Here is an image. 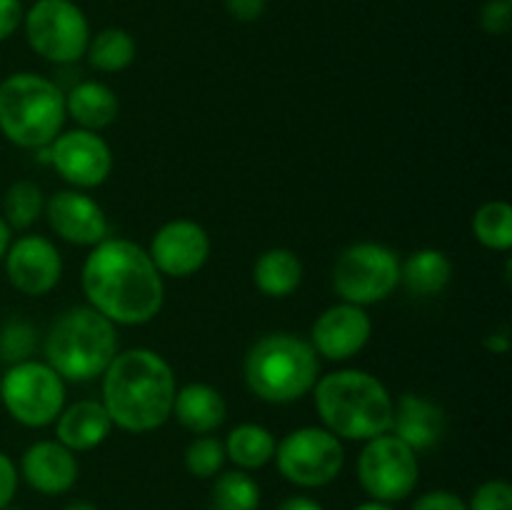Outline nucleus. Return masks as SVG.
Here are the masks:
<instances>
[{
	"mask_svg": "<svg viewBox=\"0 0 512 510\" xmlns=\"http://www.w3.org/2000/svg\"><path fill=\"white\" fill-rule=\"evenodd\" d=\"M90 308L118 325L150 323L165 300L163 275L148 250L123 238L93 245L80 273Z\"/></svg>",
	"mask_w": 512,
	"mask_h": 510,
	"instance_id": "1",
	"label": "nucleus"
},
{
	"mask_svg": "<svg viewBox=\"0 0 512 510\" xmlns=\"http://www.w3.org/2000/svg\"><path fill=\"white\" fill-rule=\"evenodd\" d=\"M178 393L173 368L148 348L123 350L103 373V400L110 420L128 433H150L173 415Z\"/></svg>",
	"mask_w": 512,
	"mask_h": 510,
	"instance_id": "2",
	"label": "nucleus"
},
{
	"mask_svg": "<svg viewBox=\"0 0 512 510\" xmlns=\"http://www.w3.org/2000/svg\"><path fill=\"white\" fill-rule=\"evenodd\" d=\"M313 395L320 420L338 438L373 440L393 428V395L365 370H338L318 378Z\"/></svg>",
	"mask_w": 512,
	"mask_h": 510,
	"instance_id": "3",
	"label": "nucleus"
},
{
	"mask_svg": "<svg viewBox=\"0 0 512 510\" xmlns=\"http://www.w3.org/2000/svg\"><path fill=\"white\" fill-rule=\"evenodd\" d=\"M118 355V330L90 305L70 308L50 325L45 363L63 380L85 383L105 373Z\"/></svg>",
	"mask_w": 512,
	"mask_h": 510,
	"instance_id": "4",
	"label": "nucleus"
},
{
	"mask_svg": "<svg viewBox=\"0 0 512 510\" xmlns=\"http://www.w3.org/2000/svg\"><path fill=\"white\" fill-rule=\"evenodd\" d=\"M318 353L293 333H268L250 345L243 363L248 388L265 403H293L318 383Z\"/></svg>",
	"mask_w": 512,
	"mask_h": 510,
	"instance_id": "5",
	"label": "nucleus"
},
{
	"mask_svg": "<svg viewBox=\"0 0 512 510\" xmlns=\"http://www.w3.org/2000/svg\"><path fill=\"white\" fill-rule=\"evenodd\" d=\"M65 115V93L43 75L15 73L0 83V133L18 148L53 143Z\"/></svg>",
	"mask_w": 512,
	"mask_h": 510,
	"instance_id": "6",
	"label": "nucleus"
},
{
	"mask_svg": "<svg viewBox=\"0 0 512 510\" xmlns=\"http://www.w3.org/2000/svg\"><path fill=\"white\" fill-rule=\"evenodd\" d=\"M0 398L20 425L45 428L63 413L65 380L48 363L20 360L5 370L0 380Z\"/></svg>",
	"mask_w": 512,
	"mask_h": 510,
	"instance_id": "7",
	"label": "nucleus"
},
{
	"mask_svg": "<svg viewBox=\"0 0 512 510\" xmlns=\"http://www.w3.org/2000/svg\"><path fill=\"white\" fill-rule=\"evenodd\" d=\"M400 285V260L380 243H355L338 255L333 288L343 303L373 305L393 295Z\"/></svg>",
	"mask_w": 512,
	"mask_h": 510,
	"instance_id": "8",
	"label": "nucleus"
},
{
	"mask_svg": "<svg viewBox=\"0 0 512 510\" xmlns=\"http://www.w3.org/2000/svg\"><path fill=\"white\" fill-rule=\"evenodd\" d=\"M23 23L30 48L50 63H75L88 50V18L73 0H38Z\"/></svg>",
	"mask_w": 512,
	"mask_h": 510,
	"instance_id": "9",
	"label": "nucleus"
},
{
	"mask_svg": "<svg viewBox=\"0 0 512 510\" xmlns=\"http://www.w3.org/2000/svg\"><path fill=\"white\" fill-rule=\"evenodd\" d=\"M273 458L285 480L300 488H323L343 470L345 450L328 428L308 425L285 435L275 445Z\"/></svg>",
	"mask_w": 512,
	"mask_h": 510,
	"instance_id": "10",
	"label": "nucleus"
},
{
	"mask_svg": "<svg viewBox=\"0 0 512 510\" xmlns=\"http://www.w3.org/2000/svg\"><path fill=\"white\" fill-rule=\"evenodd\" d=\"M418 453L398 435L385 433L365 440L358 458V478L365 493L380 503H395L408 498L418 485Z\"/></svg>",
	"mask_w": 512,
	"mask_h": 510,
	"instance_id": "11",
	"label": "nucleus"
},
{
	"mask_svg": "<svg viewBox=\"0 0 512 510\" xmlns=\"http://www.w3.org/2000/svg\"><path fill=\"white\" fill-rule=\"evenodd\" d=\"M48 148L53 168L73 188H98L113 170V153H110L108 143L93 130L78 128L60 133Z\"/></svg>",
	"mask_w": 512,
	"mask_h": 510,
	"instance_id": "12",
	"label": "nucleus"
},
{
	"mask_svg": "<svg viewBox=\"0 0 512 510\" xmlns=\"http://www.w3.org/2000/svg\"><path fill=\"white\" fill-rule=\"evenodd\" d=\"M5 273L10 285L23 295L50 293L63 275V258L58 248L43 235H23L10 243L5 253Z\"/></svg>",
	"mask_w": 512,
	"mask_h": 510,
	"instance_id": "13",
	"label": "nucleus"
},
{
	"mask_svg": "<svg viewBox=\"0 0 512 510\" xmlns=\"http://www.w3.org/2000/svg\"><path fill=\"white\" fill-rule=\"evenodd\" d=\"M148 255L160 275L188 278L208 263L210 238L193 220H170L153 235Z\"/></svg>",
	"mask_w": 512,
	"mask_h": 510,
	"instance_id": "14",
	"label": "nucleus"
},
{
	"mask_svg": "<svg viewBox=\"0 0 512 510\" xmlns=\"http://www.w3.org/2000/svg\"><path fill=\"white\" fill-rule=\"evenodd\" d=\"M373 323L365 308L353 303H340L323 310L313 325L315 353L328 360H348L368 345Z\"/></svg>",
	"mask_w": 512,
	"mask_h": 510,
	"instance_id": "15",
	"label": "nucleus"
},
{
	"mask_svg": "<svg viewBox=\"0 0 512 510\" xmlns=\"http://www.w3.org/2000/svg\"><path fill=\"white\" fill-rule=\"evenodd\" d=\"M45 215L55 233L75 245H98L108 238V218L90 195L80 190H60L45 200Z\"/></svg>",
	"mask_w": 512,
	"mask_h": 510,
	"instance_id": "16",
	"label": "nucleus"
},
{
	"mask_svg": "<svg viewBox=\"0 0 512 510\" xmlns=\"http://www.w3.org/2000/svg\"><path fill=\"white\" fill-rule=\"evenodd\" d=\"M20 470H23L25 483L43 495L68 493L78 480V460L73 450L53 440H40L30 445L23 453Z\"/></svg>",
	"mask_w": 512,
	"mask_h": 510,
	"instance_id": "17",
	"label": "nucleus"
},
{
	"mask_svg": "<svg viewBox=\"0 0 512 510\" xmlns=\"http://www.w3.org/2000/svg\"><path fill=\"white\" fill-rule=\"evenodd\" d=\"M390 433L398 435L405 445L418 453V450H430L440 443L445 433V413L438 403L423 398V395L405 393L395 403L393 428Z\"/></svg>",
	"mask_w": 512,
	"mask_h": 510,
	"instance_id": "18",
	"label": "nucleus"
},
{
	"mask_svg": "<svg viewBox=\"0 0 512 510\" xmlns=\"http://www.w3.org/2000/svg\"><path fill=\"white\" fill-rule=\"evenodd\" d=\"M110 428H113V420L103 403L80 400L58 415L55 435H58V443H63L68 450L83 453V450L98 448L110 435Z\"/></svg>",
	"mask_w": 512,
	"mask_h": 510,
	"instance_id": "19",
	"label": "nucleus"
},
{
	"mask_svg": "<svg viewBox=\"0 0 512 510\" xmlns=\"http://www.w3.org/2000/svg\"><path fill=\"white\" fill-rule=\"evenodd\" d=\"M173 415L185 430L195 435H208L223 425L228 405L220 390L208 383H190L175 393Z\"/></svg>",
	"mask_w": 512,
	"mask_h": 510,
	"instance_id": "20",
	"label": "nucleus"
},
{
	"mask_svg": "<svg viewBox=\"0 0 512 510\" xmlns=\"http://www.w3.org/2000/svg\"><path fill=\"white\" fill-rule=\"evenodd\" d=\"M118 95L113 88L98 80H85L78 83L68 95H65V113L73 115L75 123L83 130H100L108 128L118 118Z\"/></svg>",
	"mask_w": 512,
	"mask_h": 510,
	"instance_id": "21",
	"label": "nucleus"
},
{
	"mask_svg": "<svg viewBox=\"0 0 512 510\" xmlns=\"http://www.w3.org/2000/svg\"><path fill=\"white\" fill-rule=\"evenodd\" d=\"M453 278V263L438 248L415 250L405 263H400V283L410 295L430 298L448 288Z\"/></svg>",
	"mask_w": 512,
	"mask_h": 510,
	"instance_id": "22",
	"label": "nucleus"
},
{
	"mask_svg": "<svg viewBox=\"0 0 512 510\" xmlns=\"http://www.w3.org/2000/svg\"><path fill=\"white\" fill-rule=\"evenodd\" d=\"M253 280L268 298H288L303 280V263L288 248H270L255 260Z\"/></svg>",
	"mask_w": 512,
	"mask_h": 510,
	"instance_id": "23",
	"label": "nucleus"
},
{
	"mask_svg": "<svg viewBox=\"0 0 512 510\" xmlns=\"http://www.w3.org/2000/svg\"><path fill=\"white\" fill-rule=\"evenodd\" d=\"M275 445L278 443L268 428L258 423H243L230 430L225 440V458L233 460L240 470H258L273 460Z\"/></svg>",
	"mask_w": 512,
	"mask_h": 510,
	"instance_id": "24",
	"label": "nucleus"
},
{
	"mask_svg": "<svg viewBox=\"0 0 512 510\" xmlns=\"http://www.w3.org/2000/svg\"><path fill=\"white\" fill-rule=\"evenodd\" d=\"M90 65L100 73H120L135 60V40L123 28H105L88 43Z\"/></svg>",
	"mask_w": 512,
	"mask_h": 510,
	"instance_id": "25",
	"label": "nucleus"
},
{
	"mask_svg": "<svg viewBox=\"0 0 512 510\" xmlns=\"http://www.w3.org/2000/svg\"><path fill=\"white\" fill-rule=\"evenodd\" d=\"M473 233L490 250L512 248V208L505 200H490L473 215Z\"/></svg>",
	"mask_w": 512,
	"mask_h": 510,
	"instance_id": "26",
	"label": "nucleus"
},
{
	"mask_svg": "<svg viewBox=\"0 0 512 510\" xmlns=\"http://www.w3.org/2000/svg\"><path fill=\"white\" fill-rule=\"evenodd\" d=\"M45 198L40 185L33 180H18L8 188L3 200V218L10 225V230H25L43 215Z\"/></svg>",
	"mask_w": 512,
	"mask_h": 510,
	"instance_id": "27",
	"label": "nucleus"
},
{
	"mask_svg": "<svg viewBox=\"0 0 512 510\" xmlns=\"http://www.w3.org/2000/svg\"><path fill=\"white\" fill-rule=\"evenodd\" d=\"M215 510H258L260 488L245 470H228L213 485Z\"/></svg>",
	"mask_w": 512,
	"mask_h": 510,
	"instance_id": "28",
	"label": "nucleus"
},
{
	"mask_svg": "<svg viewBox=\"0 0 512 510\" xmlns=\"http://www.w3.org/2000/svg\"><path fill=\"white\" fill-rule=\"evenodd\" d=\"M225 463V445L218 438L200 435L185 450V470L195 478H213Z\"/></svg>",
	"mask_w": 512,
	"mask_h": 510,
	"instance_id": "29",
	"label": "nucleus"
},
{
	"mask_svg": "<svg viewBox=\"0 0 512 510\" xmlns=\"http://www.w3.org/2000/svg\"><path fill=\"white\" fill-rule=\"evenodd\" d=\"M35 348V330L28 323H8L0 333V355L8 360L10 365L20 363V360H28V355Z\"/></svg>",
	"mask_w": 512,
	"mask_h": 510,
	"instance_id": "30",
	"label": "nucleus"
},
{
	"mask_svg": "<svg viewBox=\"0 0 512 510\" xmlns=\"http://www.w3.org/2000/svg\"><path fill=\"white\" fill-rule=\"evenodd\" d=\"M468 510H512V488L505 480H488L473 495Z\"/></svg>",
	"mask_w": 512,
	"mask_h": 510,
	"instance_id": "31",
	"label": "nucleus"
},
{
	"mask_svg": "<svg viewBox=\"0 0 512 510\" xmlns=\"http://www.w3.org/2000/svg\"><path fill=\"white\" fill-rule=\"evenodd\" d=\"M480 25L490 35H505L512 28V0H488L480 10Z\"/></svg>",
	"mask_w": 512,
	"mask_h": 510,
	"instance_id": "32",
	"label": "nucleus"
},
{
	"mask_svg": "<svg viewBox=\"0 0 512 510\" xmlns=\"http://www.w3.org/2000/svg\"><path fill=\"white\" fill-rule=\"evenodd\" d=\"M413 510H468V505L450 490H430L415 500Z\"/></svg>",
	"mask_w": 512,
	"mask_h": 510,
	"instance_id": "33",
	"label": "nucleus"
},
{
	"mask_svg": "<svg viewBox=\"0 0 512 510\" xmlns=\"http://www.w3.org/2000/svg\"><path fill=\"white\" fill-rule=\"evenodd\" d=\"M23 5L20 0H0V43L8 40L23 23Z\"/></svg>",
	"mask_w": 512,
	"mask_h": 510,
	"instance_id": "34",
	"label": "nucleus"
},
{
	"mask_svg": "<svg viewBox=\"0 0 512 510\" xmlns=\"http://www.w3.org/2000/svg\"><path fill=\"white\" fill-rule=\"evenodd\" d=\"M15 490H18V470L8 455L0 453V510L13 503Z\"/></svg>",
	"mask_w": 512,
	"mask_h": 510,
	"instance_id": "35",
	"label": "nucleus"
},
{
	"mask_svg": "<svg viewBox=\"0 0 512 510\" xmlns=\"http://www.w3.org/2000/svg\"><path fill=\"white\" fill-rule=\"evenodd\" d=\"M268 0H225V8L240 23H253L265 13Z\"/></svg>",
	"mask_w": 512,
	"mask_h": 510,
	"instance_id": "36",
	"label": "nucleus"
},
{
	"mask_svg": "<svg viewBox=\"0 0 512 510\" xmlns=\"http://www.w3.org/2000/svg\"><path fill=\"white\" fill-rule=\"evenodd\" d=\"M278 510H323L318 500L305 498V495H295V498H288Z\"/></svg>",
	"mask_w": 512,
	"mask_h": 510,
	"instance_id": "37",
	"label": "nucleus"
},
{
	"mask_svg": "<svg viewBox=\"0 0 512 510\" xmlns=\"http://www.w3.org/2000/svg\"><path fill=\"white\" fill-rule=\"evenodd\" d=\"M485 348H490L493 350V353H508L510 350V338L505 333H495V335H488V338H485Z\"/></svg>",
	"mask_w": 512,
	"mask_h": 510,
	"instance_id": "38",
	"label": "nucleus"
},
{
	"mask_svg": "<svg viewBox=\"0 0 512 510\" xmlns=\"http://www.w3.org/2000/svg\"><path fill=\"white\" fill-rule=\"evenodd\" d=\"M10 243H13V240H10V225L5 223V218L0 215V260H3L5 253H8Z\"/></svg>",
	"mask_w": 512,
	"mask_h": 510,
	"instance_id": "39",
	"label": "nucleus"
},
{
	"mask_svg": "<svg viewBox=\"0 0 512 510\" xmlns=\"http://www.w3.org/2000/svg\"><path fill=\"white\" fill-rule=\"evenodd\" d=\"M355 510H393V508H390L388 503H380V500H370V503L358 505V508H355Z\"/></svg>",
	"mask_w": 512,
	"mask_h": 510,
	"instance_id": "40",
	"label": "nucleus"
},
{
	"mask_svg": "<svg viewBox=\"0 0 512 510\" xmlns=\"http://www.w3.org/2000/svg\"><path fill=\"white\" fill-rule=\"evenodd\" d=\"M65 510H98V508H95L93 503H83V500H80V503H70Z\"/></svg>",
	"mask_w": 512,
	"mask_h": 510,
	"instance_id": "41",
	"label": "nucleus"
},
{
	"mask_svg": "<svg viewBox=\"0 0 512 510\" xmlns=\"http://www.w3.org/2000/svg\"><path fill=\"white\" fill-rule=\"evenodd\" d=\"M3 510H23V508H15V505H5Z\"/></svg>",
	"mask_w": 512,
	"mask_h": 510,
	"instance_id": "42",
	"label": "nucleus"
}]
</instances>
